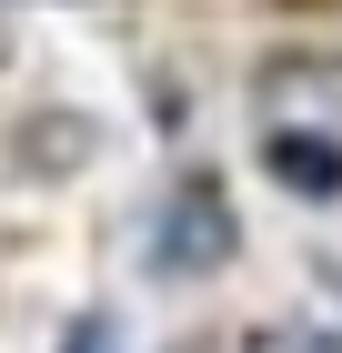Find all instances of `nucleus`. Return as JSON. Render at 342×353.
<instances>
[{
	"label": "nucleus",
	"instance_id": "1",
	"mask_svg": "<svg viewBox=\"0 0 342 353\" xmlns=\"http://www.w3.org/2000/svg\"><path fill=\"white\" fill-rule=\"evenodd\" d=\"M141 263H151L161 283L222 272V263H232V202H222L211 182H182V192L151 212V252H141Z\"/></svg>",
	"mask_w": 342,
	"mask_h": 353
},
{
	"label": "nucleus",
	"instance_id": "2",
	"mask_svg": "<svg viewBox=\"0 0 342 353\" xmlns=\"http://www.w3.org/2000/svg\"><path fill=\"white\" fill-rule=\"evenodd\" d=\"M272 172H282L292 192H312V202H332V192H342V152H332V141H312V132H282V141H272Z\"/></svg>",
	"mask_w": 342,
	"mask_h": 353
},
{
	"label": "nucleus",
	"instance_id": "3",
	"mask_svg": "<svg viewBox=\"0 0 342 353\" xmlns=\"http://www.w3.org/2000/svg\"><path fill=\"white\" fill-rule=\"evenodd\" d=\"M252 353H342V333H262Z\"/></svg>",
	"mask_w": 342,
	"mask_h": 353
},
{
	"label": "nucleus",
	"instance_id": "4",
	"mask_svg": "<svg viewBox=\"0 0 342 353\" xmlns=\"http://www.w3.org/2000/svg\"><path fill=\"white\" fill-rule=\"evenodd\" d=\"M61 353H121V333H111V323H71V343H61Z\"/></svg>",
	"mask_w": 342,
	"mask_h": 353
}]
</instances>
